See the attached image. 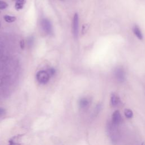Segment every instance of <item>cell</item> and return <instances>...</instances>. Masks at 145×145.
Wrapping results in <instances>:
<instances>
[{"instance_id": "obj_1", "label": "cell", "mask_w": 145, "mask_h": 145, "mask_svg": "<svg viewBox=\"0 0 145 145\" xmlns=\"http://www.w3.org/2000/svg\"><path fill=\"white\" fill-rule=\"evenodd\" d=\"M106 129L108 135L112 143L114 144H116L119 140V133L117 129V126L114 125L111 121H109L107 123Z\"/></svg>"}, {"instance_id": "obj_2", "label": "cell", "mask_w": 145, "mask_h": 145, "mask_svg": "<svg viewBox=\"0 0 145 145\" xmlns=\"http://www.w3.org/2000/svg\"><path fill=\"white\" fill-rule=\"evenodd\" d=\"M50 76L46 70H40L36 74V79L40 84L47 83L50 79Z\"/></svg>"}, {"instance_id": "obj_3", "label": "cell", "mask_w": 145, "mask_h": 145, "mask_svg": "<svg viewBox=\"0 0 145 145\" xmlns=\"http://www.w3.org/2000/svg\"><path fill=\"white\" fill-rule=\"evenodd\" d=\"M41 25L43 31L48 35L52 33L53 28L51 22L47 19H43L41 22Z\"/></svg>"}, {"instance_id": "obj_4", "label": "cell", "mask_w": 145, "mask_h": 145, "mask_svg": "<svg viewBox=\"0 0 145 145\" xmlns=\"http://www.w3.org/2000/svg\"><path fill=\"white\" fill-rule=\"evenodd\" d=\"M72 32L75 38H77L79 33V16L75 13L72 20Z\"/></svg>"}, {"instance_id": "obj_5", "label": "cell", "mask_w": 145, "mask_h": 145, "mask_svg": "<svg viewBox=\"0 0 145 145\" xmlns=\"http://www.w3.org/2000/svg\"><path fill=\"white\" fill-rule=\"evenodd\" d=\"M114 75L117 80L120 82H123L125 80V72L124 70L121 67H117L114 70Z\"/></svg>"}, {"instance_id": "obj_6", "label": "cell", "mask_w": 145, "mask_h": 145, "mask_svg": "<svg viewBox=\"0 0 145 145\" xmlns=\"http://www.w3.org/2000/svg\"><path fill=\"white\" fill-rule=\"evenodd\" d=\"M122 121V117L120 114V112L118 110L114 111L112 116V121L111 122L115 125L118 126Z\"/></svg>"}, {"instance_id": "obj_7", "label": "cell", "mask_w": 145, "mask_h": 145, "mask_svg": "<svg viewBox=\"0 0 145 145\" xmlns=\"http://www.w3.org/2000/svg\"><path fill=\"white\" fill-rule=\"evenodd\" d=\"M120 102V99L118 95L115 93H113L110 96V104L112 106H117Z\"/></svg>"}, {"instance_id": "obj_8", "label": "cell", "mask_w": 145, "mask_h": 145, "mask_svg": "<svg viewBox=\"0 0 145 145\" xmlns=\"http://www.w3.org/2000/svg\"><path fill=\"white\" fill-rule=\"evenodd\" d=\"M89 100L86 97H83L79 100V105L80 108L86 109L89 105Z\"/></svg>"}, {"instance_id": "obj_9", "label": "cell", "mask_w": 145, "mask_h": 145, "mask_svg": "<svg viewBox=\"0 0 145 145\" xmlns=\"http://www.w3.org/2000/svg\"><path fill=\"white\" fill-rule=\"evenodd\" d=\"M23 135H15L11 138L9 140V144L8 145H21V143L18 142L20 139L22 137Z\"/></svg>"}, {"instance_id": "obj_10", "label": "cell", "mask_w": 145, "mask_h": 145, "mask_svg": "<svg viewBox=\"0 0 145 145\" xmlns=\"http://www.w3.org/2000/svg\"><path fill=\"white\" fill-rule=\"evenodd\" d=\"M133 32L135 34V35L139 39V40H142L143 39V35L141 32L140 29L138 25H135L133 28Z\"/></svg>"}, {"instance_id": "obj_11", "label": "cell", "mask_w": 145, "mask_h": 145, "mask_svg": "<svg viewBox=\"0 0 145 145\" xmlns=\"http://www.w3.org/2000/svg\"><path fill=\"white\" fill-rule=\"evenodd\" d=\"M25 2H26V0H16L15 3V9L18 11L22 10L23 8Z\"/></svg>"}, {"instance_id": "obj_12", "label": "cell", "mask_w": 145, "mask_h": 145, "mask_svg": "<svg viewBox=\"0 0 145 145\" xmlns=\"http://www.w3.org/2000/svg\"><path fill=\"white\" fill-rule=\"evenodd\" d=\"M4 20L7 22V23H12L14 22L16 20V18L14 16H10V15H5L4 17Z\"/></svg>"}, {"instance_id": "obj_13", "label": "cell", "mask_w": 145, "mask_h": 145, "mask_svg": "<svg viewBox=\"0 0 145 145\" xmlns=\"http://www.w3.org/2000/svg\"><path fill=\"white\" fill-rule=\"evenodd\" d=\"M124 114L127 118H131L133 116V112L130 109H126L124 110Z\"/></svg>"}, {"instance_id": "obj_14", "label": "cell", "mask_w": 145, "mask_h": 145, "mask_svg": "<svg viewBox=\"0 0 145 145\" xmlns=\"http://www.w3.org/2000/svg\"><path fill=\"white\" fill-rule=\"evenodd\" d=\"M7 7H8V4L6 2L0 0V10L5 9Z\"/></svg>"}, {"instance_id": "obj_15", "label": "cell", "mask_w": 145, "mask_h": 145, "mask_svg": "<svg viewBox=\"0 0 145 145\" xmlns=\"http://www.w3.org/2000/svg\"><path fill=\"white\" fill-rule=\"evenodd\" d=\"M47 72H48V74H49L50 77H52V76H53V75L55 74V73H56V70H55V69H53V68H50V69H49L47 70Z\"/></svg>"}, {"instance_id": "obj_16", "label": "cell", "mask_w": 145, "mask_h": 145, "mask_svg": "<svg viewBox=\"0 0 145 145\" xmlns=\"http://www.w3.org/2000/svg\"><path fill=\"white\" fill-rule=\"evenodd\" d=\"M88 29V25L87 24H83L82 26V34H84L87 30Z\"/></svg>"}, {"instance_id": "obj_17", "label": "cell", "mask_w": 145, "mask_h": 145, "mask_svg": "<svg viewBox=\"0 0 145 145\" xmlns=\"http://www.w3.org/2000/svg\"><path fill=\"white\" fill-rule=\"evenodd\" d=\"M6 113V110L4 108H0V117L3 116Z\"/></svg>"}, {"instance_id": "obj_18", "label": "cell", "mask_w": 145, "mask_h": 145, "mask_svg": "<svg viewBox=\"0 0 145 145\" xmlns=\"http://www.w3.org/2000/svg\"><path fill=\"white\" fill-rule=\"evenodd\" d=\"M20 48L23 49L24 46H25V42L24 41V40H22L20 41Z\"/></svg>"}, {"instance_id": "obj_19", "label": "cell", "mask_w": 145, "mask_h": 145, "mask_svg": "<svg viewBox=\"0 0 145 145\" xmlns=\"http://www.w3.org/2000/svg\"><path fill=\"white\" fill-rule=\"evenodd\" d=\"M142 145H145V143H144V142L142 143Z\"/></svg>"}, {"instance_id": "obj_20", "label": "cell", "mask_w": 145, "mask_h": 145, "mask_svg": "<svg viewBox=\"0 0 145 145\" xmlns=\"http://www.w3.org/2000/svg\"><path fill=\"white\" fill-rule=\"evenodd\" d=\"M60 1H64V0H60Z\"/></svg>"}, {"instance_id": "obj_21", "label": "cell", "mask_w": 145, "mask_h": 145, "mask_svg": "<svg viewBox=\"0 0 145 145\" xmlns=\"http://www.w3.org/2000/svg\"><path fill=\"white\" fill-rule=\"evenodd\" d=\"M0 27H1V23H0Z\"/></svg>"}, {"instance_id": "obj_22", "label": "cell", "mask_w": 145, "mask_h": 145, "mask_svg": "<svg viewBox=\"0 0 145 145\" xmlns=\"http://www.w3.org/2000/svg\"></svg>"}]
</instances>
